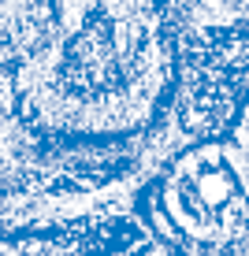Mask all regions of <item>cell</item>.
<instances>
[{"mask_svg": "<svg viewBox=\"0 0 249 256\" xmlns=\"http://www.w3.org/2000/svg\"><path fill=\"white\" fill-rule=\"evenodd\" d=\"M104 256H167V252L160 249V245H156L145 230H138L130 242H123L119 249H112V252H104Z\"/></svg>", "mask_w": 249, "mask_h": 256, "instance_id": "3957f363", "label": "cell"}, {"mask_svg": "<svg viewBox=\"0 0 249 256\" xmlns=\"http://www.w3.org/2000/svg\"><path fill=\"white\" fill-rule=\"evenodd\" d=\"M134 223L167 256H249V182L230 141L175 148L141 182Z\"/></svg>", "mask_w": 249, "mask_h": 256, "instance_id": "7a4b0ae2", "label": "cell"}, {"mask_svg": "<svg viewBox=\"0 0 249 256\" xmlns=\"http://www.w3.org/2000/svg\"><path fill=\"white\" fill-rule=\"evenodd\" d=\"M8 108L60 145H145L171 126L179 38L167 0H60L49 34L0 74Z\"/></svg>", "mask_w": 249, "mask_h": 256, "instance_id": "6da1fadb", "label": "cell"}, {"mask_svg": "<svg viewBox=\"0 0 249 256\" xmlns=\"http://www.w3.org/2000/svg\"><path fill=\"white\" fill-rule=\"evenodd\" d=\"M0 193H4V182H0Z\"/></svg>", "mask_w": 249, "mask_h": 256, "instance_id": "277c9868", "label": "cell"}]
</instances>
